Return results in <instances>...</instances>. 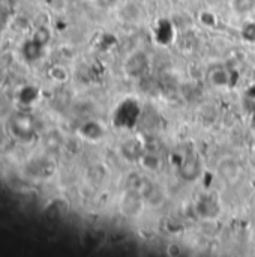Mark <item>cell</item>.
I'll list each match as a JSON object with an SVG mask.
<instances>
[{
	"instance_id": "1",
	"label": "cell",
	"mask_w": 255,
	"mask_h": 257,
	"mask_svg": "<svg viewBox=\"0 0 255 257\" xmlns=\"http://www.w3.org/2000/svg\"><path fill=\"white\" fill-rule=\"evenodd\" d=\"M144 197L138 190L129 188L120 197V212L125 217H138L144 208Z\"/></svg>"
},
{
	"instance_id": "2",
	"label": "cell",
	"mask_w": 255,
	"mask_h": 257,
	"mask_svg": "<svg viewBox=\"0 0 255 257\" xmlns=\"http://www.w3.org/2000/svg\"><path fill=\"white\" fill-rule=\"evenodd\" d=\"M218 172H219L221 178L230 185L237 184L242 176L240 164L237 163V160L234 157H230V155H225L218 161Z\"/></svg>"
},
{
	"instance_id": "3",
	"label": "cell",
	"mask_w": 255,
	"mask_h": 257,
	"mask_svg": "<svg viewBox=\"0 0 255 257\" xmlns=\"http://www.w3.org/2000/svg\"><path fill=\"white\" fill-rule=\"evenodd\" d=\"M140 116V108L135 101H125L119 105L116 111V125L117 126H134Z\"/></svg>"
},
{
	"instance_id": "4",
	"label": "cell",
	"mask_w": 255,
	"mask_h": 257,
	"mask_svg": "<svg viewBox=\"0 0 255 257\" xmlns=\"http://www.w3.org/2000/svg\"><path fill=\"white\" fill-rule=\"evenodd\" d=\"M146 63H147L146 56L141 53H135L126 62V72L129 75H140L143 72V69L146 68Z\"/></svg>"
},
{
	"instance_id": "5",
	"label": "cell",
	"mask_w": 255,
	"mask_h": 257,
	"mask_svg": "<svg viewBox=\"0 0 255 257\" xmlns=\"http://www.w3.org/2000/svg\"><path fill=\"white\" fill-rule=\"evenodd\" d=\"M230 8L236 15L246 17L255 12V0H230Z\"/></svg>"
},
{
	"instance_id": "6",
	"label": "cell",
	"mask_w": 255,
	"mask_h": 257,
	"mask_svg": "<svg viewBox=\"0 0 255 257\" xmlns=\"http://www.w3.org/2000/svg\"><path fill=\"white\" fill-rule=\"evenodd\" d=\"M164 21H161L158 26H156V41L161 42V44H168L171 41V24L168 21H165V24H162Z\"/></svg>"
},
{
	"instance_id": "7",
	"label": "cell",
	"mask_w": 255,
	"mask_h": 257,
	"mask_svg": "<svg viewBox=\"0 0 255 257\" xmlns=\"http://www.w3.org/2000/svg\"><path fill=\"white\" fill-rule=\"evenodd\" d=\"M180 172L186 178V181H192L194 178H197V175H198V163H197V160H194V158L186 160L183 163Z\"/></svg>"
},
{
	"instance_id": "8",
	"label": "cell",
	"mask_w": 255,
	"mask_h": 257,
	"mask_svg": "<svg viewBox=\"0 0 255 257\" xmlns=\"http://www.w3.org/2000/svg\"><path fill=\"white\" fill-rule=\"evenodd\" d=\"M140 163L143 166V169L146 170H150V172H156L161 166V161L158 158V155H153V154H144L140 157Z\"/></svg>"
},
{
	"instance_id": "9",
	"label": "cell",
	"mask_w": 255,
	"mask_h": 257,
	"mask_svg": "<svg viewBox=\"0 0 255 257\" xmlns=\"http://www.w3.org/2000/svg\"><path fill=\"white\" fill-rule=\"evenodd\" d=\"M198 18H200V23L203 26H207V27H213L218 23L216 15L212 11H201L200 15H198Z\"/></svg>"
},
{
	"instance_id": "10",
	"label": "cell",
	"mask_w": 255,
	"mask_h": 257,
	"mask_svg": "<svg viewBox=\"0 0 255 257\" xmlns=\"http://www.w3.org/2000/svg\"><path fill=\"white\" fill-rule=\"evenodd\" d=\"M242 35L246 41H255V23H248L242 29Z\"/></svg>"
},
{
	"instance_id": "11",
	"label": "cell",
	"mask_w": 255,
	"mask_h": 257,
	"mask_svg": "<svg viewBox=\"0 0 255 257\" xmlns=\"http://www.w3.org/2000/svg\"><path fill=\"white\" fill-rule=\"evenodd\" d=\"M182 253H183L182 245H179L177 242H171V244H168V247H167V254H168V256L177 257V256H182Z\"/></svg>"
},
{
	"instance_id": "12",
	"label": "cell",
	"mask_w": 255,
	"mask_h": 257,
	"mask_svg": "<svg viewBox=\"0 0 255 257\" xmlns=\"http://www.w3.org/2000/svg\"><path fill=\"white\" fill-rule=\"evenodd\" d=\"M249 96L255 98V86H252V87H251V90H249Z\"/></svg>"
}]
</instances>
